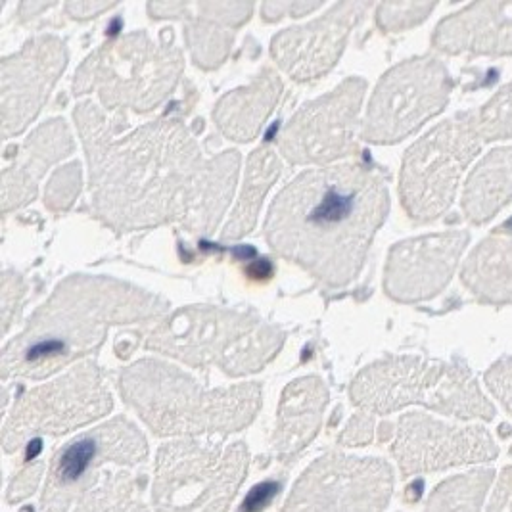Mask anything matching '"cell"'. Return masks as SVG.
Instances as JSON below:
<instances>
[{
  "label": "cell",
  "instance_id": "1",
  "mask_svg": "<svg viewBox=\"0 0 512 512\" xmlns=\"http://www.w3.org/2000/svg\"><path fill=\"white\" fill-rule=\"evenodd\" d=\"M388 208L386 183L371 169L353 163L311 169L277 196L265 233L280 256L315 279L344 286L359 275Z\"/></svg>",
  "mask_w": 512,
  "mask_h": 512
},
{
  "label": "cell",
  "instance_id": "2",
  "mask_svg": "<svg viewBox=\"0 0 512 512\" xmlns=\"http://www.w3.org/2000/svg\"><path fill=\"white\" fill-rule=\"evenodd\" d=\"M137 292L106 280H75L58 290L35 323L12 342L2 359L4 376L43 378L98 346L106 325L121 317L119 302Z\"/></svg>",
  "mask_w": 512,
  "mask_h": 512
},
{
  "label": "cell",
  "instance_id": "3",
  "mask_svg": "<svg viewBox=\"0 0 512 512\" xmlns=\"http://www.w3.org/2000/svg\"><path fill=\"white\" fill-rule=\"evenodd\" d=\"M121 394L160 436L234 432L256 417V384L204 392L187 374L144 361L121 376Z\"/></svg>",
  "mask_w": 512,
  "mask_h": 512
},
{
  "label": "cell",
  "instance_id": "4",
  "mask_svg": "<svg viewBox=\"0 0 512 512\" xmlns=\"http://www.w3.org/2000/svg\"><path fill=\"white\" fill-rule=\"evenodd\" d=\"M351 397L359 407L380 415L422 405L457 419L495 417V407L468 367L419 357H390L374 363L357 376Z\"/></svg>",
  "mask_w": 512,
  "mask_h": 512
},
{
  "label": "cell",
  "instance_id": "5",
  "mask_svg": "<svg viewBox=\"0 0 512 512\" xmlns=\"http://www.w3.org/2000/svg\"><path fill=\"white\" fill-rule=\"evenodd\" d=\"M246 472L244 443H165L152 489L156 512H227Z\"/></svg>",
  "mask_w": 512,
  "mask_h": 512
},
{
  "label": "cell",
  "instance_id": "6",
  "mask_svg": "<svg viewBox=\"0 0 512 512\" xmlns=\"http://www.w3.org/2000/svg\"><path fill=\"white\" fill-rule=\"evenodd\" d=\"M478 114L451 117L415 142L403 160L401 202L411 219L428 223L451 208L466 167L480 154Z\"/></svg>",
  "mask_w": 512,
  "mask_h": 512
},
{
  "label": "cell",
  "instance_id": "7",
  "mask_svg": "<svg viewBox=\"0 0 512 512\" xmlns=\"http://www.w3.org/2000/svg\"><path fill=\"white\" fill-rule=\"evenodd\" d=\"M112 396L94 365H83L64 378L25 394L4 422L2 445L14 453L35 434H64L104 417Z\"/></svg>",
  "mask_w": 512,
  "mask_h": 512
},
{
  "label": "cell",
  "instance_id": "8",
  "mask_svg": "<svg viewBox=\"0 0 512 512\" xmlns=\"http://www.w3.org/2000/svg\"><path fill=\"white\" fill-rule=\"evenodd\" d=\"M392 491L386 461L328 453L303 472L282 512H382Z\"/></svg>",
  "mask_w": 512,
  "mask_h": 512
},
{
  "label": "cell",
  "instance_id": "9",
  "mask_svg": "<svg viewBox=\"0 0 512 512\" xmlns=\"http://www.w3.org/2000/svg\"><path fill=\"white\" fill-rule=\"evenodd\" d=\"M453 91L451 73L438 58L422 56L386 73L371 100L365 137L397 142L438 116Z\"/></svg>",
  "mask_w": 512,
  "mask_h": 512
},
{
  "label": "cell",
  "instance_id": "10",
  "mask_svg": "<svg viewBox=\"0 0 512 512\" xmlns=\"http://www.w3.org/2000/svg\"><path fill=\"white\" fill-rule=\"evenodd\" d=\"M146 455V440L129 420H112L79 434L54 455L39 512L68 511L75 495H83L98 480L102 466L137 465Z\"/></svg>",
  "mask_w": 512,
  "mask_h": 512
},
{
  "label": "cell",
  "instance_id": "11",
  "mask_svg": "<svg viewBox=\"0 0 512 512\" xmlns=\"http://www.w3.org/2000/svg\"><path fill=\"white\" fill-rule=\"evenodd\" d=\"M392 453L401 474L415 476L451 466L489 463L499 449L484 426L449 424L424 413H409L397 422Z\"/></svg>",
  "mask_w": 512,
  "mask_h": 512
},
{
  "label": "cell",
  "instance_id": "12",
  "mask_svg": "<svg viewBox=\"0 0 512 512\" xmlns=\"http://www.w3.org/2000/svg\"><path fill=\"white\" fill-rule=\"evenodd\" d=\"M470 234H428L396 244L386 267V290L399 302H422L440 294L455 275Z\"/></svg>",
  "mask_w": 512,
  "mask_h": 512
},
{
  "label": "cell",
  "instance_id": "13",
  "mask_svg": "<svg viewBox=\"0 0 512 512\" xmlns=\"http://www.w3.org/2000/svg\"><path fill=\"white\" fill-rule=\"evenodd\" d=\"M363 91L365 83L353 79L325 100L305 106L282 137L284 154L294 162H325L344 156L350 148Z\"/></svg>",
  "mask_w": 512,
  "mask_h": 512
},
{
  "label": "cell",
  "instance_id": "14",
  "mask_svg": "<svg viewBox=\"0 0 512 512\" xmlns=\"http://www.w3.org/2000/svg\"><path fill=\"white\" fill-rule=\"evenodd\" d=\"M434 45L449 54H512V2H474L438 25Z\"/></svg>",
  "mask_w": 512,
  "mask_h": 512
},
{
  "label": "cell",
  "instance_id": "15",
  "mask_svg": "<svg viewBox=\"0 0 512 512\" xmlns=\"http://www.w3.org/2000/svg\"><path fill=\"white\" fill-rule=\"evenodd\" d=\"M325 384L319 378H300L282 396L275 445L280 455L302 451L317 434L325 413Z\"/></svg>",
  "mask_w": 512,
  "mask_h": 512
},
{
  "label": "cell",
  "instance_id": "16",
  "mask_svg": "<svg viewBox=\"0 0 512 512\" xmlns=\"http://www.w3.org/2000/svg\"><path fill=\"white\" fill-rule=\"evenodd\" d=\"M463 284L491 305H512V236L497 233L484 238L466 259Z\"/></svg>",
  "mask_w": 512,
  "mask_h": 512
},
{
  "label": "cell",
  "instance_id": "17",
  "mask_svg": "<svg viewBox=\"0 0 512 512\" xmlns=\"http://www.w3.org/2000/svg\"><path fill=\"white\" fill-rule=\"evenodd\" d=\"M512 202V146L491 150L482 158L463 192V211L474 225H484Z\"/></svg>",
  "mask_w": 512,
  "mask_h": 512
},
{
  "label": "cell",
  "instance_id": "18",
  "mask_svg": "<svg viewBox=\"0 0 512 512\" xmlns=\"http://www.w3.org/2000/svg\"><path fill=\"white\" fill-rule=\"evenodd\" d=\"M144 478L129 472H102L87 489L75 512H150L142 499Z\"/></svg>",
  "mask_w": 512,
  "mask_h": 512
},
{
  "label": "cell",
  "instance_id": "19",
  "mask_svg": "<svg viewBox=\"0 0 512 512\" xmlns=\"http://www.w3.org/2000/svg\"><path fill=\"white\" fill-rule=\"evenodd\" d=\"M495 470L478 468L442 482L428 497L426 512H480Z\"/></svg>",
  "mask_w": 512,
  "mask_h": 512
},
{
  "label": "cell",
  "instance_id": "20",
  "mask_svg": "<svg viewBox=\"0 0 512 512\" xmlns=\"http://www.w3.org/2000/svg\"><path fill=\"white\" fill-rule=\"evenodd\" d=\"M252 175H250V185H246L244 192V200L240 204V208L236 211V219L233 221V227H229V236H240L244 233V219L248 217V227L252 229L254 219H256L257 202L261 200V196L265 194V190L269 187L259 188V185H269L275 177H279V162L275 160V156H271L269 152H257L254 162H252Z\"/></svg>",
  "mask_w": 512,
  "mask_h": 512
},
{
  "label": "cell",
  "instance_id": "21",
  "mask_svg": "<svg viewBox=\"0 0 512 512\" xmlns=\"http://www.w3.org/2000/svg\"><path fill=\"white\" fill-rule=\"evenodd\" d=\"M478 131L482 140L512 139V81L478 112Z\"/></svg>",
  "mask_w": 512,
  "mask_h": 512
},
{
  "label": "cell",
  "instance_id": "22",
  "mask_svg": "<svg viewBox=\"0 0 512 512\" xmlns=\"http://www.w3.org/2000/svg\"><path fill=\"white\" fill-rule=\"evenodd\" d=\"M434 8H436V4H432V2H428V4H384L380 8L378 20L382 27L397 31V29H405V27L419 24Z\"/></svg>",
  "mask_w": 512,
  "mask_h": 512
},
{
  "label": "cell",
  "instance_id": "23",
  "mask_svg": "<svg viewBox=\"0 0 512 512\" xmlns=\"http://www.w3.org/2000/svg\"><path fill=\"white\" fill-rule=\"evenodd\" d=\"M489 392L512 415V355L495 361L484 376Z\"/></svg>",
  "mask_w": 512,
  "mask_h": 512
},
{
  "label": "cell",
  "instance_id": "24",
  "mask_svg": "<svg viewBox=\"0 0 512 512\" xmlns=\"http://www.w3.org/2000/svg\"><path fill=\"white\" fill-rule=\"evenodd\" d=\"M41 474H43V465L35 463V465L24 468L18 476H14V480L8 488V501L18 503V501H24L25 497H29L37 488Z\"/></svg>",
  "mask_w": 512,
  "mask_h": 512
},
{
  "label": "cell",
  "instance_id": "25",
  "mask_svg": "<svg viewBox=\"0 0 512 512\" xmlns=\"http://www.w3.org/2000/svg\"><path fill=\"white\" fill-rule=\"evenodd\" d=\"M488 512H512V466H507L493 489Z\"/></svg>",
  "mask_w": 512,
  "mask_h": 512
},
{
  "label": "cell",
  "instance_id": "26",
  "mask_svg": "<svg viewBox=\"0 0 512 512\" xmlns=\"http://www.w3.org/2000/svg\"><path fill=\"white\" fill-rule=\"evenodd\" d=\"M373 419L371 417H355L351 420L348 430L344 432L342 440L340 442L344 445H363V443H369L373 440Z\"/></svg>",
  "mask_w": 512,
  "mask_h": 512
},
{
  "label": "cell",
  "instance_id": "27",
  "mask_svg": "<svg viewBox=\"0 0 512 512\" xmlns=\"http://www.w3.org/2000/svg\"><path fill=\"white\" fill-rule=\"evenodd\" d=\"M275 491H279V486H275V484L257 486V488L250 493L248 501L244 503L242 512H257L259 509H263V507H265V503L275 495Z\"/></svg>",
  "mask_w": 512,
  "mask_h": 512
},
{
  "label": "cell",
  "instance_id": "28",
  "mask_svg": "<svg viewBox=\"0 0 512 512\" xmlns=\"http://www.w3.org/2000/svg\"><path fill=\"white\" fill-rule=\"evenodd\" d=\"M505 229H512V221H509V223H507V225H505V227H501V229H499V231H505Z\"/></svg>",
  "mask_w": 512,
  "mask_h": 512
},
{
  "label": "cell",
  "instance_id": "29",
  "mask_svg": "<svg viewBox=\"0 0 512 512\" xmlns=\"http://www.w3.org/2000/svg\"><path fill=\"white\" fill-rule=\"evenodd\" d=\"M511 455H512V447H511Z\"/></svg>",
  "mask_w": 512,
  "mask_h": 512
}]
</instances>
